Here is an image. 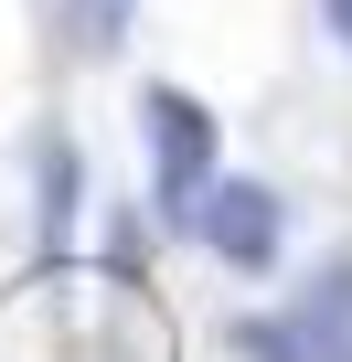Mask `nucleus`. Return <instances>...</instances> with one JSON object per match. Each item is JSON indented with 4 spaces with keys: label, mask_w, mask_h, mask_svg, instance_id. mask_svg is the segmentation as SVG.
I'll return each mask as SVG.
<instances>
[{
    "label": "nucleus",
    "mask_w": 352,
    "mask_h": 362,
    "mask_svg": "<svg viewBox=\"0 0 352 362\" xmlns=\"http://www.w3.org/2000/svg\"><path fill=\"white\" fill-rule=\"evenodd\" d=\"M139 149H149V214L182 235L203 214V192L225 181V117L193 96V86H139Z\"/></svg>",
    "instance_id": "1"
},
{
    "label": "nucleus",
    "mask_w": 352,
    "mask_h": 362,
    "mask_svg": "<svg viewBox=\"0 0 352 362\" xmlns=\"http://www.w3.org/2000/svg\"><path fill=\"white\" fill-rule=\"evenodd\" d=\"M225 341L235 362H352V256H331L288 309H246Z\"/></svg>",
    "instance_id": "2"
},
{
    "label": "nucleus",
    "mask_w": 352,
    "mask_h": 362,
    "mask_svg": "<svg viewBox=\"0 0 352 362\" xmlns=\"http://www.w3.org/2000/svg\"><path fill=\"white\" fill-rule=\"evenodd\" d=\"M193 235H203V256L214 267H235V277H267L278 256H288V192L278 181H214L203 192V214H193Z\"/></svg>",
    "instance_id": "3"
},
{
    "label": "nucleus",
    "mask_w": 352,
    "mask_h": 362,
    "mask_svg": "<svg viewBox=\"0 0 352 362\" xmlns=\"http://www.w3.org/2000/svg\"><path fill=\"white\" fill-rule=\"evenodd\" d=\"M75 214H86L75 139H64V128H33V245H43V256H64V245H75Z\"/></svg>",
    "instance_id": "4"
},
{
    "label": "nucleus",
    "mask_w": 352,
    "mask_h": 362,
    "mask_svg": "<svg viewBox=\"0 0 352 362\" xmlns=\"http://www.w3.org/2000/svg\"><path fill=\"white\" fill-rule=\"evenodd\" d=\"M54 33H64L75 64H107V54H128V33H139V0H54Z\"/></svg>",
    "instance_id": "5"
},
{
    "label": "nucleus",
    "mask_w": 352,
    "mask_h": 362,
    "mask_svg": "<svg viewBox=\"0 0 352 362\" xmlns=\"http://www.w3.org/2000/svg\"><path fill=\"white\" fill-rule=\"evenodd\" d=\"M320 22H331V43L352 54V0H320Z\"/></svg>",
    "instance_id": "6"
}]
</instances>
